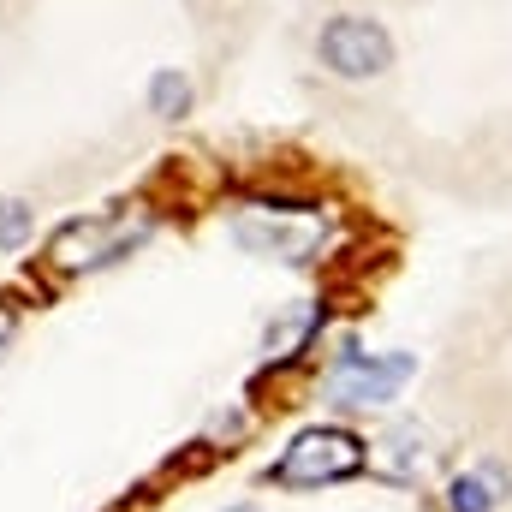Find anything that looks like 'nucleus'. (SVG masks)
<instances>
[{
  "label": "nucleus",
  "instance_id": "f257e3e1",
  "mask_svg": "<svg viewBox=\"0 0 512 512\" xmlns=\"http://www.w3.org/2000/svg\"><path fill=\"white\" fill-rule=\"evenodd\" d=\"M370 471V441L352 435L346 423H310L298 429L280 459L262 471L268 489H334V483H352Z\"/></svg>",
  "mask_w": 512,
  "mask_h": 512
},
{
  "label": "nucleus",
  "instance_id": "f03ea898",
  "mask_svg": "<svg viewBox=\"0 0 512 512\" xmlns=\"http://www.w3.org/2000/svg\"><path fill=\"white\" fill-rule=\"evenodd\" d=\"M417 352H358V346H346L334 364H328V405H340V411H387L405 387L417 382Z\"/></svg>",
  "mask_w": 512,
  "mask_h": 512
},
{
  "label": "nucleus",
  "instance_id": "7ed1b4c3",
  "mask_svg": "<svg viewBox=\"0 0 512 512\" xmlns=\"http://www.w3.org/2000/svg\"><path fill=\"white\" fill-rule=\"evenodd\" d=\"M143 239H149V215L108 209V215L66 221V227L48 239V262H54L60 274H96V268H108V262H126Z\"/></svg>",
  "mask_w": 512,
  "mask_h": 512
},
{
  "label": "nucleus",
  "instance_id": "20e7f679",
  "mask_svg": "<svg viewBox=\"0 0 512 512\" xmlns=\"http://www.w3.org/2000/svg\"><path fill=\"white\" fill-rule=\"evenodd\" d=\"M316 60L340 84H376L393 66V36H387L382 18H370V12H334L316 30Z\"/></svg>",
  "mask_w": 512,
  "mask_h": 512
},
{
  "label": "nucleus",
  "instance_id": "39448f33",
  "mask_svg": "<svg viewBox=\"0 0 512 512\" xmlns=\"http://www.w3.org/2000/svg\"><path fill=\"white\" fill-rule=\"evenodd\" d=\"M507 495H512V471H501V465H477V471L447 477V512H501Z\"/></svg>",
  "mask_w": 512,
  "mask_h": 512
},
{
  "label": "nucleus",
  "instance_id": "423d86ee",
  "mask_svg": "<svg viewBox=\"0 0 512 512\" xmlns=\"http://www.w3.org/2000/svg\"><path fill=\"white\" fill-rule=\"evenodd\" d=\"M322 304H304V310H292L286 322H274L268 328V340H262V352H268V370H286V364H298L310 346H316V334H322Z\"/></svg>",
  "mask_w": 512,
  "mask_h": 512
},
{
  "label": "nucleus",
  "instance_id": "0eeeda50",
  "mask_svg": "<svg viewBox=\"0 0 512 512\" xmlns=\"http://www.w3.org/2000/svg\"><path fill=\"white\" fill-rule=\"evenodd\" d=\"M191 102H197V90H191V78L185 72H155L149 78V114H161V120H185L191 114Z\"/></svg>",
  "mask_w": 512,
  "mask_h": 512
},
{
  "label": "nucleus",
  "instance_id": "6e6552de",
  "mask_svg": "<svg viewBox=\"0 0 512 512\" xmlns=\"http://www.w3.org/2000/svg\"><path fill=\"white\" fill-rule=\"evenodd\" d=\"M30 227H36V209L18 203V197H0V256H12L18 245H30Z\"/></svg>",
  "mask_w": 512,
  "mask_h": 512
},
{
  "label": "nucleus",
  "instance_id": "1a4fd4ad",
  "mask_svg": "<svg viewBox=\"0 0 512 512\" xmlns=\"http://www.w3.org/2000/svg\"><path fill=\"white\" fill-rule=\"evenodd\" d=\"M12 322H18V316H12V310L0 304V352H6V340H12Z\"/></svg>",
  "mask_w": 512,
  "mask_h": 512
},
{
  "label": "nucleus",
  "instance_id": "9d476101",
  "mask_svg": "<svg viewBox=\"0 0 512 512\" xmlns=\"http://www.w3.org/2000/svg\"><path fill=\"white\" fill-rule=\"evenodd\" d=\"M233 512H256V507H233Z\"/></svg>",
  "mask_w": 512,
  "mask_h": 512
}]
</instances>
